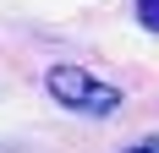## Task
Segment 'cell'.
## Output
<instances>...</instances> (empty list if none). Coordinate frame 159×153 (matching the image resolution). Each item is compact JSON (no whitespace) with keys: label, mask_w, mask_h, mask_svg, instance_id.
I'll return each mask as SVG.
<instances>
[{"label":"cell","mask_w":159,"mask_h":153,"mask_svg":"<svg viewBox=\"0 0 159 153\" xmlns=\"http://www.w3.org/2000/svg\"><path fill=\"white\" fill-rule=\"evenodd\" d=\"M44 88L55 93L61 109H77V115H115V109H121V93L104 88V82H93L82 66H55V71L44 76Z\"/></svg>","instance_id":"cell-1"},{"label":"cell","mask_w":159,"mask_h":153,"mask_svg":"<svg viewBox=\"0 0 159 153\" xmlns=\"http://www.w3.org/2000/svg\"><path fill=\"white\" fill-rule=\"evenodd\" d=\"M137 16H143V28L159 33V0H137Z\"/></svg>","instance_id":"cell-2"},{"label":"cell","mask_w":159,"mask_h":153,"mask_svg":"<svg viewBox=\"0 0 159 153\" xmlns=\"http://www.w3.org/2000/svg\"><path fill=\"white\" fill-rule=\"evenodd\" d=\"M126 153H159V137H154V142H143V148H126Z\"/></svg>","instance_id":"cell-3"}]
</instances>
